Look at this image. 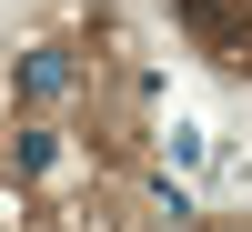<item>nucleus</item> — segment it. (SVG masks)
I'll list each match as a JSON object with an SVG mask.
<instances>
[{"label":"nucleus","instance_id":"1","mask_svg":"<svg viewBox=\"0 0 252 232\" xmlns=\"http://www.w3.org/2000/svg\"><path fill=\"white\" fill-rule=\"evenodd\" d=\"M61 81H71L61 51H31V61H20V91H61Z\"/></svg>","mask_w":252,"mask_h":232}]
</instances>
